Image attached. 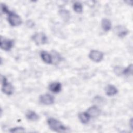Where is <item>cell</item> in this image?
<instances>
[{"instance_id":"17","label":"cell","mask_w":133,"mask_h":133,"mask_svg":"<svg viewBox=\"0 0 133 133\" xmlns=\"http://www.w3.org/2000/svg\"><path fill=\"white\" fill-rule=\"evenodd\" d=\"M132 64L129 65L126 68L124 69L123 74V75H129L132 74Z\"/></svg>"},{"instance_id":"8","label":"cell","mask_w":133,"mask_h":133,"mask_svg":"<svg viewBox=\"0 0 133 133\" xmlns=\"http://www.w3.org/2000/svg\"><path fill=\"white\" fill-rule=\"evenodd\" d=\"M61 88H62L61 84L60 82H58L51 83L48 86L49 90L51 91L52 92L55 94L59 92L61 90Z\"/></svg>"},{"instance_id":"6","label":"cell","mask_w":133,"mask_h":133,"mask_svg":"<svg viewBox=\"0 0 133 133\" xmlns=\"http://www.w3.org/2000/svg\"><path fill=\"white\" fill-rule=\"evenodd\" d=\"M39 101L45 105H51L55 102V98L49 94H44L40 96Z\"/></svg>"},{"instance_id":"18","label":"cell","mask_w":133,"mask_h":133,"mask_svg":"<svg viewBox=\"0 0 133 133\" xmlns=\"http://www.w3.org/2000/svg\"><path fill=\"white\" fill-rule=\"evenodd\" d=\"M10 132H25V129L22 127H15L11 128L9 130Z\"/></svg>"},{"instance_id":"14","label":"cell","mask_w":133,"mask_h":133,"mask_svg":"<svg viewBox=\"0 0 133 133\" xmlns=\"http://www.w3.org/2000/svg\"><path fill=\"white\" fill-rule=\"evenodd\" d=\"M26 118L31 121H36L39 119L38 115L33 111H29L26 113Z\"/></svg>"},{"instance_id":"2","label":"cell","mask_w":133,"mask_h":133,"mask_svg":"<svg viewBox=\"0 0 133 133\" xmlns=\"http://www.w3.org/2000/svg\"><path fill=\"white\" fill-rule=\"evenodd\" d=\"M2 82V91L7 95H11L13 94L14 88L13 86L7 81V78L5 76H1Z\"/></svg>"},{"instance_id":"19","label":"cell","mask_w":133,"mask_h":133,"mask_svg":"<svg viewBox=\"0 0 133 133\" xmlns=\"http://www.w3.org/2000/svg\"><path fill=\"white\" fill-rule=\"evenodd\" d=\"M60 14L61 15V16L65 20H67L70 17V15H69V12L66 10H61L60 11Z\"/></svg>"},{"instance_id":"16","label":"cell","mask_w":133,"mask_h":133,"mask_svg":"<svg viewBox=\"0 0 133 133\" xmlns=\"http://www.w3.org/2000/svg\"><path fill=\"white\" fill-rule=\"evenodd\" d=\"M73 9L76 13H81L83 11V5L80 2H76L73 5Z\"/></svg>"},{"instance_id":"9","label":"cell","mask_w":133,"mask_h":133,"mask_svg":"<svg viewBox=\"0 0 133 133\" xmlns=\"http://www.w3.org/2000/svg\"><path fill=\"white\" fill-rule=\"evenodd\" d=\"M40 56L42 60L44 62L47 64H51L53 62L52 57L47 51H41L40 53Z\"/></svg>"},{"instance_id":"13","label":"cell","mask_w":133,"mask_h":133,"mask_svg":"<svg viewBox=\"0 0 133 133\" xmlns=\"http://www.w3.org/2000/svg\"><path fill=\"white\" fill-rule=\"evenodd\" d=\"M101 27L102 29L105 31L108 32L111 29L112 23L111 21L107 18H103L101 20Z\"/></svg>"},{"instance_id":"3","label":"cell","mask_w":133,"mask_h":133,"mask_svg":"<svg viewBox=\"0 0 133 133\" xmlns=\"http://www.w3.org/2000/svg\"><path fill=\"white\" fill-rule=\"evenodd\" d=\"M8 21L9 24L12 26H17L22 23V20L20 17L17 14L9 11L7 14Z\"/></svg>"},{"instance_id":"5","label":"cell","mask_w":133,"mask_h":133,"mask_svg":"<svg viewBox=\"0 0 133 133\" xmlns=\"http://www.w3.org/2000/svg\"><path fill=\"white\" fill-rule=\"evenodd\" d=\"M89 58L95 62H100L103 58V54L99 50H92L89 53Z\"/></svg>"},{"instance_id":"7","label":"cell","mask_w":133,"mask_h":133,"mask_svg":"<svg viewBox=\"0 0 133 133\" xmlns=\"http://www.w3.org/2000/svg\"><path fill=\"white\" fill-rule=\"evenodd\" d=\"M14 42L12 39H5L1 37V48L4 50L9 51L13 47Z\"/></svg>"},{"instance_id":"12","label":"cell","mask_w":133,"mask_h":133,"mask_svg":"<svg viewBox=\"0 0 133 133\" xmlns=\"http://www.w3.org/2000/svg\"><path fill=\"white\" fill-rule=\"evenodd\" d=\"M105 92L107 96H112L118 92V90L114 85H108L105 88Z\"/></svg>"},{"instance_id":"11","label":"cell","mask_w":133,"mask_h":133,"mask_svg":"<svg viewBox=\"0 0 133 133\" xmlns=\"http://www.w3.org/2000/svg\"><path fill=\"white\" fill-rule=\"evenodd\" d=\"M86 112L90 117H94L98 116L100 114V110L96 105H92L88 108L86 111Z\"/></svg>"},{"instance_id":"15","label":"cell","mask_w":133,"mask_h":133,"mask_svg":"<svg viewBox=\"0 0 133 133\" xmlns=\"http://www.w3.org/2000/svg\"><path fill=\"white\" fill-rule=\"evenodd\" d=\"M90 116L89 115V114L86 112H82L78 114V118L80 120L81 122L83 124H87L88 123L90 119Z\"/></svg>"},{"instance_id":"20","label":"cell","mask_w":133,"mask_h":133,"mask_svg":"<svg viewBox=\"0 0 133 133\" xmlns=\"http://www.w3.org/2000/svg\"><path fill=\"white\" fill-rule=\"evenodd\" d=\"M124 69L122 68H121L120 66H116L114 68V72L116 75H122L123 74V72Z\"/></svg>"},{"instance_id":"1","label":"cell","mask_w":133,"mask_h":133,"mask_svg":"<svg viewBox=\"0 0 133 133\" xmlns=\"http://www.w3.org/2000/svg\"><path fill=\"white\" fill-rule=\"evenodd\" d=\"M49 128L53 131L56 132H63L67 130V128L59 121L54 118H49L47 120Z\"/></svg>"},{"instance_id":"22","label":"cell","mask_w":133,"mask_h":133,"mask_svg":"<svg viewBox=\"0 0 133 133\" xmlns=\"http://www.w3.org/2000/svg\"><path fill=\"white\" fill-rule=\"evenodd\" d=\"M129 124H130V127H131V128L132 129V118L130 119Z\"/></svg>"},{"instance_id":"4","label":"cell","mask_w":133,"mask_h":133,"mask_svg":"<svg viewBox=\"0 0 133 133\" xmlns=\"http://www.w3.org/2000/svg\"><path fill=\"white\" fill-rule=\"evenodd\" d=\"M32 39L37 45L45 44L47 42V37L43 33H35L32 36Z\"/></svg>"},{"instance_id":"21","label":"cell","mask_w":133,"mask_h":133,"mask_svg":"<svg viewBox=\"0 0 133 133\" xmlns=\"http://www.w3.org/2000/svg\"><path fill=\"white\" fill-rule=\"evenodd\" d=\"M1 9H2V12L4 14H7L10 11L8 9V7L5 4H1Z\"/></svg>"},{"instance_id":"10","label":"cell","mask_w":133,"mask_h":133,"mask_svg":"<svg viewBox=\"0 0 133 133\" xmlns=\"http://www.w3.org/2000/svg\"><path fill=\"white\" fill-rule=\"evenodd\" d=\"M115 32L119 37H124L128 33L127 29L124 26L119 25L115 27Z\"/></svg>"}]
</instances>
